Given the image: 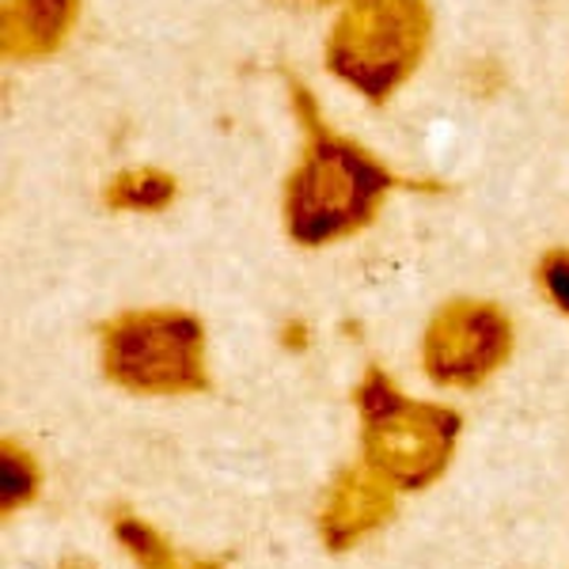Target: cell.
<instances>
[{"label": "cell", "instance_id": "obj_6", "mask_svg": "<svg viewBox=\"0 0 569 569\" xmlns=\"http://www.w3.org/2000/svg\"><path fill=\"white\" fill-rule=\"evenodd\" d=\"M395 517V486L369 463L342 467L327 486L319 509V536L330 555H342Z\"/></svg>", "mask_w": 569, "mask_h": 569}, {"label": "cell", "instance_id": "obj_11", "mask_svg": "<svg viewBox=\"0 0 569 569\" xmlns=\"http://www.w3.org/2000/svg\"><path fill=\"white\" fill-rule=\"evenodd\" d=\"M539 281H543L547 297L569 316V251H562V247L547 251L543 262H539Z\"/></svg>", "mask_w": 569, "mask_h": 569}, {"label": "cell", "instance_id": "obj_4", "mask_svg": "<svg viewBox=\"0 0 569 569\" xmlns=\"http://www.w3.org/2000/svg\"><path fill=\"white\" fill-rule=\"evenodd\" d=\"M426 0H350L327 42V66L365 99L383 103L429 46Z\"/></svg>", "mask_w": 569, "mask_h": 569}, {"label": "cell", "instance_id": "obj_2", "mask_svg": "<svg viewBox=\"0 0 569 569\" xmlns=\"http://www.w3.org/2000/svg\"><path fill=\"white\" fill-rule=\"evenodd\" d=\"M361 410L365 463L380 471L395 490H429L448 471L456 440L463 433V415L440 402L407 399L380 365H369L353 388Z\"/></svg>", "mask_w": 569, "mask_h": 569}, {"label": "cell", "instance_id": "obj_1", "mask_svg": "<svg viewBox=\"0 0 569 569\" xmlns=\"http://www.w3.org/2000/svg\"><path fill=\"white\" fill-rule=\"evenodd\" d=\"M292 103L305 118L308 152L284 182V228L300 247L361 232L399 179L353 141L330 133L305 88H292Z\"/></svg>", "mask_w": 569, "mask_h": 569}, {"label": "cell", "instance_id": "obj_13", "mask_svg": "<svg viewBox=\"0 0 569 569\" xmlns=\"http://www.w3.org/2000/svg\"><path fill=\"white\" fill-rule=\"evenodd\" d=\"M284 346H292V350H305V346H308V338H305V327H300V323L284 327Z\"/></svg>", "mask_w": 569, "mask_h": 569}, {"label": "cell", "instance_id": "obj_14", "mask_svg": "<svg viewBox=\"0 0 569 569\" xmlns=\"http://www.w3.org/2000/svg\"><path fill=\"white\" fill-rule=\"evenodd\" d=\"M319 4H323V0H319Z\"/></svg>", "mask_w": 569, "mask_h": 569}, {"label": "cell", "instance_id": "obj_9", "mask_svg": "<svg viewBox=\"0 0 569 569\" xmlns=\"http://www.w3.org/2000/svg\"><path fill=\"white\" fill-rule=\"evenodd\" d=\"M42 490V467L20 440H0V512L16 517Z\"/></svg>", "mask_w": 569, "mask_h": 569}, {"label": "cell", "instance_id": "obj_8", "mask_svg": "<svg viewBox=\"0 0 569 569\" xmlns=\"http://www.w3.org/2000/svg\"><path fill=\"white\" fill-rule=\"evenodd\" d=\"M110 528H114V539L122 543L126 555L141 569H224L217 558H179L176 547L152 525H144L137 512L114 509L110 512Z\"/></svg>", "mask_w": 569, "mask_h": 569}, {"label": "cell", "instance_id": "obj_5", "mask_svg": "<svg viewBox=\"0 0 569 569\" xmlns=\"http://www.w3.org/2000/svg\"><path fill=\"white\" fill-rule=\"evenodd\" d=\"M512 323L490 300H448L421 342V361L433 383L479 388L509 361Z\"/></svg>", "mask_w": 569, "mask_h": 569}, {"label": "cell", "instance_id": "obj_12", "mask_svg": "<svg viewBox=\"0 0 569 569\" xmlns=\"http://www.w3.org/2000/svg\"><path fill=\"white\" fill-rule=\"evenodd\" d=\"M53 569H99V566L91 562L88 555H66V558H61V562L53 566Z\"/></svg>", "mask_w": 569, "mask_h": 569}, {"label": "cell", "instance_id": "obj_10", "mask_svg": "<svg viewBox=\"0 0 569 569\" xmlns=\"http://www.w3.org/2000/svg\"><path fill=\"white\" fill-rule=\"evenodd\" d=\"M103 198L110 209H163L176 198V179L156 168L122 171V176L107 187Z\"/></svg>", "mask_w": 569, "mask_h": 569}, {"label": "cell", "instance_id": "obj_7", "mask_svg": "<svg viewBox=\"0 0 569 569\" xmlns=\"http://www.w3.org/2000/svg\"><path fill=\"white\" fill-rule=\"evenodd\" d=\"M77 23V0H8L0 16V46L8 61L53 53Z\"/></svg>", "mask_w": 569, "mask_h": 569}, {"label": "cell", "instance_id": "obj_3", "mask_svg": "<svg viewBox=\"0 0 569 569\" xmlns=\"http://www.w3.org/2000/svg\"><path fill=\"white\" fill-rule=\"evenodd\" d=\"M103 376L133 395L209 391L206 327L176 308L122 311L103 327Z\"/></svg>", "mask_w": 569, "mask_h": 569}]
</instances>
